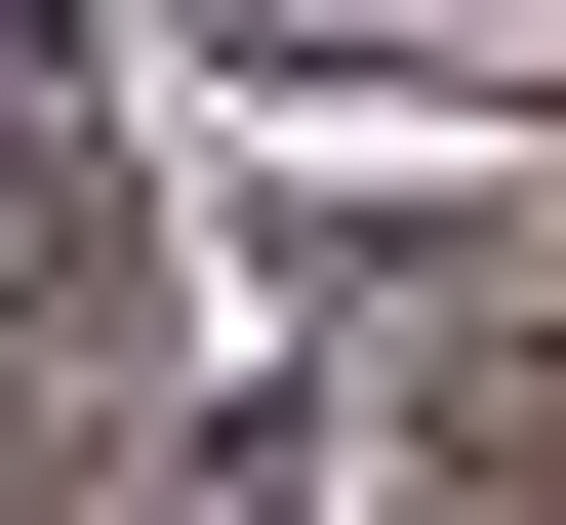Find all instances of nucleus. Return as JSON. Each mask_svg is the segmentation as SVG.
I'll return each instance as SVG.
<instances>
[{
  "instance_id": "obj_1",
  "label": "nucleus",
  "mask_w": 566,
  "mask_h": 525,
  "mask_svg": "<svg viewBox=\"0 0 566 525\" xmlns=\"http://www.w3.org/2000/svg\"><path fill=\"white\" fill-rule=\"evenodd\" d=\"M202 525H324V485H283V444H202Z\"/></svg>"
}]
</instances>
